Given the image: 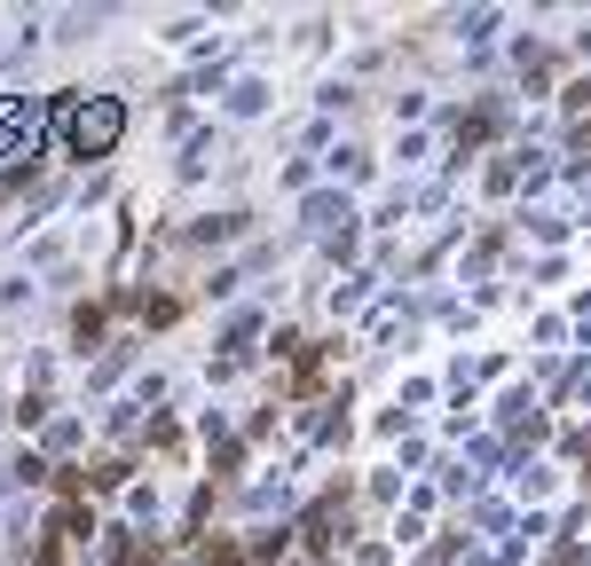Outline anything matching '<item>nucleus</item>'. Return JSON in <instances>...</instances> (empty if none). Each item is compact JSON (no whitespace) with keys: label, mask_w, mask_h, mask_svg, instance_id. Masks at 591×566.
<instances>
[{"label":"nucleus","mask_w":591,"mask_h":566,"mask_svg":"<svg viewBox=\"0 0 591 566\" xmlns=\"http://www.w3.org/2000/svg\"><path fill=\"white\" fill-rule=\"evenodd\" d=\"M17 127H32V111H24V103H0V142H9Z\"/></svg>","instance_id":"obj_2"},{"label":"nucleus","mask_w":591,"mask_h":566,"mask_svg":"<svg viewBox=\"0 0 591 566\" xmlns=\"http://www.w3.org/2000/svg\"><path fill=\"white\" fill-rule=\"evenodd\" d=\"M119 134H127V111L111 103V94H88V103L63 111V150H71V158H111Z\"/></svg>","instance_id":"obj_1"}]
</instances>
